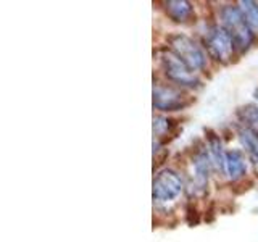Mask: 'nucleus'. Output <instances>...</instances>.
Listing matches in <instances>:
<instances>
[{"label": "nucleus", "instance_id": "0eeeda50", "mask_svg": "<svg viewBox=\"0 0 258 242\" xmlns=\"http://www.w3.org/2000/svg\"><path fill=\"white\" fill-rule=\"evenodd\" d=\"M223 171L226 176L229 177L231 181H237L247 171V165H245V157L242 155L240 150H229L226 152L224 155V166Z\"/></svg>", "mask_w": 258, "mask_h": 242}, {"label": "nucleus", "instance_id": "39448f33", "mask_svg": "<svg viewBox=\"0 0 258 242\" xmlns=\"http://www.w3.org/2000/svg\"><path fill=\"white\" fill-rule=\"evenodd\" d=\"M205 47L208 53L218 62H228L232 55L234 45L229 32L224 28L213 26L205 34Z\"/></svg>", "mask_w": 258, "mask_h": 242}, {"label": "nucleus", "instance_id": "20e7f679", "mask_svg": "<svg viewBox=\"0 0 258 242\" xmlns=\"http://www.w3.org/2000/svg\"><path fill=\"white\" fill-rule=\"evenodd\" d=\"M182 191V179L173 169H163L155 177L152 184V196L157 202L173 200Z\"/></svg>", "mask_w": 258, "mask_h": 242}, {"label": "nucleus", "instance_id": "423d86ee", "mask_svg": "<svg viewBox=\"0 0 258 242\" xmlns=\"http://www.w3.org/2000/svg\"><path fill=\"white\" fill-rule=\"evenodd\" d=\"M161 63H163V70L166 73V76L171 79L173 83L179 86H187V87H196L200 84L199 79L194 76V73L185 67L173 52L163 53Z\"/></svg>", "mask_w": 258, "mask_h": 242}, {"label": "nucleus", "instance_id": "1a4fd4ad", "mask_svg": "<svg viewBox=\"0 0 258 242\" xmlns=\"http://www.w3.org/2000/svg\"><path fill=\"white\" fill-rule=\"evenodd\" d=\"M240 142L245 147L250 160L258 166V133L244 129V131H240Z\"/></svg>", "mask_w": 258, "mask_h": 242}, {"label": "nucleus", "instance_id": "9b49d317", "mask_svg": "<svg viewBox=\"0 0 258 242\" xmlns=\"http://www.w3.org/2000/svg\"><path fill=\"white\" fill-rule=\"evenodd\" d=\"M255 99L258 100V89H256V91H255Z\"/></svg>", "mask_w": 258, "mask_h": 242}, {"label": "nucleus", "instance_id": "f03ea898", "mask_svg": "<svg viewBox=\"0 0 258 242\" xmlns=\"http://www.w3.org/2000/svg\"><path fill=\"white\" fill-rule=\"evenodd\" d=\"M169 44H171V52L190 71H197L205 67L207 55L204 50H202V47L197 42H194L190 37L177 34L169 39Z\"/></svg>", "mask_w": 258, "mask_h": 242}, {"label": "nucleus", "instance_id": "7ed1b4c3", "mask_svg": "<svg viewBox=\"0 0 258 242\" xmlns=\"http://www.w3.org/2000/svg\"><path fill=\"white\" fill-rule=\"evenodd\" d=\"M189 95L173 86L157 84L153 87V107L160 111H176L190 105Z\"/></svg>", "mask_w": 258, "mask_h": 242}, {"label": "nucleus", "instance_id": "6e6552de", "mask_svg": "<svg viewBox=\"0 0 258 242\" xmlns=\"http://www.w3.org/2000/svg\"><path fill=\"white\" fill-rule=\"evenodd\" d=\"M166 13L169 15V18H173L177 23H185L192 18L194 15V8L189 2H184V0H171V2H166Z\"/></svg>", "mask_w": 258, "mask_h": 242}, {"label": "nucleus", "instance_id": "f257e3e1", "mask_svg": "<svg viewBox=\"0 0 258 242\" xmlns=\"http://www.w3.org/2000/svg\"><path fill=\"white\" fill-rule=\"evenodd\" d=\"M221 20H223V28L229 32L232 39L234 50L244 52L250 47L253 40L252 29L247 26V23L242 16L239 7H224L221 10Z\"/></svg>", "mask_w": 258, "mask_h": 242}, {"label": "nucleus", "instance_id": "9d476101", "mask_svg": "<svg viewBox=\"0 0 258 242\" xmlns=\"http://www.w3.org/2000/svg\"><path fill=\"white\" fill-rule=\"evenodd\" d=\"M239 5V10L244 16L247 26L252 31H258V4L245 0V2H240Z\"/></svg>", "mask_w": 258, "mask_h": 242}]
</instances>
